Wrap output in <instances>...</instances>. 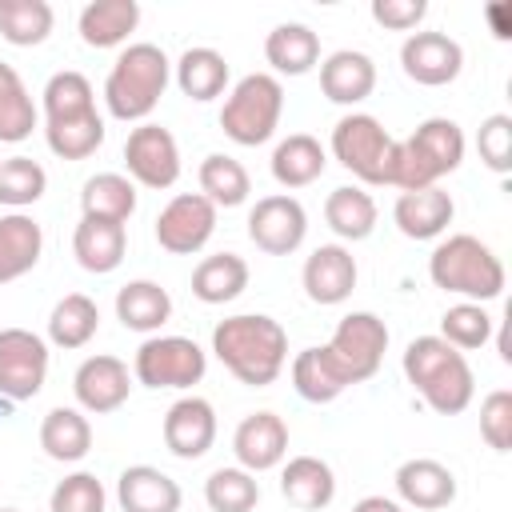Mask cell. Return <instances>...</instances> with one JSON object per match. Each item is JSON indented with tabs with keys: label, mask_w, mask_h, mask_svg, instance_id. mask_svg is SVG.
Wrapping results in <instances>:
<instances>
[{
	"label": "cell",
	"mask_w": 512,
	"mask_h": 512,
	"mask_svg": "<svg viewBox=\"0 0 512 512\" xmlns=\"http://www.w3.org/2000/svg\"><path fill=\"white\" fill-rule=\"evenodd\" d=\"M40 100H44V124H52V120H76V116L96 112V88L76 68L52 72L48 84H44V92H40Z\"/></svg>",
	"instance_id": "f35d334b"
},
{
	"label": "cell",
	"mask_w": 512,
	"mask_h": 512,
	"mask_svg": "<svg viewBox=\"0 0 512 512\" xmlns=\"http://www.w3.org/2000/svg\"><path fill=\"white\" fill-rule=\"evenodd\" d=\"M116 320L128 332H148L156 336L172 320V296L156 280H128L116 292Z\"/></svg>",
	"instance_id": "4dcf8cb0"
},
{
	"label": "cell",
	"mask_w": 512,
	"mask_h": 512,
	"mask_svg": "<svg viewBox=\"0 0 512 512\" xmlns=\"http://www.w3.org/2000/svg\"><path fill=\"white\" fill-rule=\"evenodd\" d=\"M508 16H512V8H508V4H488V20L496 24V36H500V40H508V36H512Z\"/></svg>",
	"instance_id": "f907efd6"
},
{
	"label": "cell",
	"mask_w": 512,
	"mask_h": 512,
	"mask_svg": "<svg viewBox=\"0 0 512 512\" xmlns=\"http://www.w3.org/2000/svg\"><path fill=\"white\" fill-rule=\"evenodd\" d=\"M48 192V172L32 156H8L0 160V204L12 212H24Z\"/></svg>",
	"instance_id": "b9f144b4"
},
{
	"label": "cell",
	"mask_w": 512,
	"mask_h": 512,
	"mask_svg": "<svg viewBox=\"0 0 512 512\" xmlns=\"http://www.w3.org/2000/svg\"><path fill=\"white\" fill-rule=\"evenodd\" d=\"M456 216V200L436 184V188H420V192H400L392 204V220L400 228V236L408 240H436L448 232Z\"/></svg>",
	"instance_id": "44dd1931"
},
{
	"label": "cell",
	"mask_w": 512,
	"mask_h": 512,
	"mask_svg": "<svg viewBox=\"0 0 512 512\" xmlns=\"http://www.w3.org/2000/svg\"><path fill=\"white\" fill-rule=\"evenodd\" d=\"M400 68L408 80H416L424 88H444L464 72V48L448 32L416 28L400 44Z\"/></svg>",
	"instance_id": "5bb4252c"
},
{
	"label": "cell",
	"mask_w": 512,
	"mask_h": 512,
	"mask_svg": "<svg viewBox=\"0 0 512 512\" xmlns=\"http://www.w3.org/2000/svg\"><path fill=\"white\" fill-rule=\"evenodd\" d=\"M292 388L308 404H332L336 396H344L348 380L340 376V368L332 364L324 344H316V348L296 352V360H292Z\"/></svg>",
	"instance_id": "8d00e7d4"
},
{
	"label": "cell",
	"mask_w": 512,
	"mask_h": 512,
	"mask_svg": "<svg viewBox=\"0 0 512 512\" xmlns=\"http://www.w3.org/2000/svg\"><path fill=\"white\" fill-rule=\"evenodd\" d=\"M232 456L252 476L280 468L288 456V424L276 412H248L232 432Z\"/></svg>",
	"instance_id": "ac0fdd59"
},
{
	"label": "cell",
	"mask_w": 512,
	"mask_h": 512,
	"mask_svg": "<svg viewBox=\"0 0 512 512\" xmlns=\"http://www.w3.org/2000/svg\"><path fill=\"white\" fill-rule=\"evenodd\" d=\"M40 124V112L32 104L28 84L12 64L0 60V144H20Z\"/></svg>",
	"instance_id": "74e56055"
},
{
	"label": "cell",
	"mask_w": 512,
	"mask_h": 512,
	"mask_svg": "<svg viewBox=\"0 0 512 512\" xmlns=\"http://www.w3.org/2000/svg\"><path fill=\"white\" fill-rule=\"evenodd\" d=\"M480 440L492 452H512V392L496 388L480 400Z\"/></svg>",
	"instance_id": "7dc6e473"
},
{
	"label": "cell",
	"mask_w": 512,
	"mask_h": 512,
	"mask_svg": "<svg viewBox=\"0 0 512 512\" xmlns=\"http://www.w3.org/2000/svg\"><path fill=\"white\" fill-rule=\"evenodd\" d=\"M332 156L364 184H392V160H396V140L388 128L368 116V112H348L332 124L328 140Z\"/></svg>",
	"instance_id": "52a82bcc"
},
{
	"label": "cell",
	"mask_w": 512,
	"mask_h": 512,
	"mask_svg": "<svg viewBox=\"0 0 512 512\" xmlns=\"http://www.w3.org/2000/svg\"><path fill=\"white\" fill-rule=\"evenodd\" d=\"M44 252V228L28 212L0 216V284H12L28 276L40 264Z\"/></svg>",
	"instance_id": "484cf974"
},
{
	"label": "cell",
	"mask_w": 512,
	"mask_h": 512,
	"mask_svg": "<svg viewBox=\"0 0 512 512\" xmlns=\"http://www.w3.org/2000/svg\"><path fill=\"white\" fill-rule=\"evenodd\" d=\"M464 128L448 116H428L416 124L412 136L396 140V160H392V188L400 192H420L436 188L448 172L464 164Z\"/></svg>",
	"instance_id": "277c9868"
},
{
	"label": "cell",
	"mask_w": 512,
	"mask_h": 512,
	"mask_svg": "<svg viewBox=\"0 0 512 512\" xmlns=\"http://www.w3.org/2000/svg\"><path fill=\"white\" fill-rule=\"evenodd\" d=\"M408 384L424 396V404L436 416H460L476 396V376L464 352H456L440 336H416L404 348L400 360Z\"/></svg>",
	"instance_id": "7a4b0ae2"
},
{
	"label": "cell",
	"mask_w": 512,
	"mask_h": 512,
	"mask_svg": "<svg viewBox=\"0 0 512 512\" xmlns=\"http://www.w3.org/2000/svg\"><path fill=\"white\" fill-rule=\"evenodd\" d=\"M392 484H396L400 504L420 508V512H436V508H448L456 500V476H452V468L440 464V460H432V456L404 460L396 468Z\"/></svg>",
	"instance_id": "d6986e66"
},
{
	"label": "cell",
	"mask_w": 512,
	"mask_h": 512,
	"mask_svg": "<svg viewBox=\"0 0 512 512\" xmlns=\"http://www.w3.org/2000/svg\"><path fill=\"white\" fill-rule=\"evenodd\" d=\"M216 360L248 388H268L288 364V332L264 312H236L212 328Z\"/></svg>",
	"instance_id": "6da1fadb"
},
{
	"label": "cell",
	"mask_w": 512,
	"mask_h": 512,
	"mask_svg": "<svg viewBox=\"0 0 512 512\" xmlns=\"http://www.w3.org/2000/svg\"><path fill=\"white\" fill-rule=\"evenodd\" d=\"M96 332H100V308H96L92 296L68 292V296H60V300L52 304V312H48V340H52L56 348L76 352V348H84Z\"/></svg>",
	"instance_id": "836d02e7"
},
{
	"label": "cell",
	"mask_w": 512,
	"mask_h": 512,
	"mask_svg": "<svg viewBox=\"0 0 512 512\" xmlns=\"http://www.w3.org/2000/svg\"><path fill=\"white\" fill-rule=\"evenodd\" d=\"M56 12L48 0H4L0 4V36L12 48H36L52 36Z\"/></svg>",
	"instance_id": "ab89813d"
},
{
	"label": "cell",
	"mask_w": 512,
	"mask_h": 512,
	"mask_svg": "<svg viewBox=\"0 0 512 512\" xmlns=\"http://www.w3.org/2000/svg\"><path fill=\"white\" fill-rule=\"evenodd\" d=\"M440 340H448L456 352H476L492 340V316L484 304H472V300H460L452 304L444 316H440Z\"/></svg>",
	"instance_id": "ee69618b"
},
{
	"label": "cell",
	"mask_w": 512,
	"mask_h": 512,
	"mask_svg": "<svg viewBox=\"0 0 512 512\" xmlns=\"http://www.w3.org/2000/svg\"><path fill=\"white\" fill-rule=\"evenodd\" d=\"M164 448L176 460H200L212 444H216V408L204 396H180L168 412H164Z\"/></svg>",
	"instance_id": "e0dca14e"
},
{
	"label": "cell",
	"mask_w": 512,
	"mask_h": 512,
	"mask_svg": "<svg viewBox=\"0 0 512 512\" xmlns=\"http://www.w3.org/2000/svg\"><path fill=\"white\" fill-rule=\"evenodd\" d=\"M72 396H76V408L88 412V416H108L116 408L128 404L132 396V372L120 356H108V352H96L88 360H80L76 376H72Z\"/></svg>",
	"instance_id": "9a60e30c"
},
{
	"label": "cell",
	"mask_w": 512,
	"mask_h": 512,
	"mask_svg": "<svg viewBox=\"0 0 512 512\" xmlns=\"http://www.w3.org/2000/svg\"><path fill=\"white\" fill-rule=\"evenodd\" d=\"M264 60L272 64L276 80L280 76H304L320 64V36L300 20H284L264 36Z\"/></svg>",
	"instance_id": "83f0119b"
},
{
	"label": "cell",
	"mask_w": 512,
	"mask_h": 512,
	"mask_svg": "<svg viewBox=\"0 0 512 512\" xmlns=\"http://www.w3.org/2000/svg\"><path fill=\"white\" fill-rule=\"evenodd\" d=\"M204 504L212 512H252L260 504V484L252 472H244L240 464L232 468H216L204 480Z\"/></svg>",
	"instance_id": "7bdbcfd3"
},
{
	"label": "cell",
	"mask_w": 512,
	"mask_h": 512,
	"mask_svg": "<svg viewBox=\"0 0 512 512\" xmlns=\"http://www.w3.org/2000/svg\"><path fill=\"white\" fill-rule=\"evenodd\" d=\"M368 12L388 32H416L420 20L428 16V0H372Z\"/></svg>",
	"instance_id": "c3c4849f"
},
{
	"label": "cell",
	"mask_w": 512,
	"mask_h": 512,
	"mask_svg": "<svg viewBox=\"0 0 512 512\" xmlns=\"http://www.w3.org/2000/svg\"><path fill=\"white\" fill-rule=\"evenodd\" d=\"M324 352L332 356V364L340 368V376L352 384H364L380 372L384 352H388V324L376 312H348L332 340L324 344Z\"/></svg>",
	"instance_id": "9c48e42d"
},
{
	"label": "cell",
	"mask_w": 512,
	"mask_h": 512,
	"mask_svg": "<svg viewBox=\"0 0 512 512\" xmlns=\"http://www.w3.org/2000/svg\"><path fill=\"white\" fill-rule=\"evenodd\" d=\"M216 204L212 200H204L200 192H176L164 208H160V216H156V244L164 248V252H172V256H192V252H200L208 240H212V232H216Z\"/></svg>",
	"instance_id": "4fadbf2b"
},
{
	"label": "cell",
	"mask_w": 512,
	"mask_h": 512,
	"mask_svg": "<svg viewBox=\"0 0 512 512\" xmlns=\"http://www.w3.org/2000/svg\"><path fill=\"white\" fill-rule=\"evenodd\" d=\"M140 24L136 0H92L76 16V32L88 48H120Z\"/></svg>",
	"instance_id": "4316f807"
},
{
	"label": "cell",
	"mask_w": 512,
	"mask_h": 512,
	"mask_svg": "<svg viewBox=\"0 0 512 512\" xmlns=\"http://www.w3.org/2000/svg\"><path fill=\"white\" fill-rule=\"evenodd\" d=\"M44 140H48V152L60 160H88L104 144V116L88 112L76 120H52L44 124Z\"/></svg>",
	"instance_id": "60d3db41"
},
{
	"label": "cell",
	"mask_w": 512,
	"mask_h": 512,
	"mask_svg": "<svg viewBox=\"0 0 512 512\" xmlns=\"http://www.w3.org/2000/svg\"><path fill=\"white\" fill-rule=\"evenodd\" d=\"M428 280L460 300H472V304H488L504 292L508 284V272L500 264V256L480 240V236H468V232H456L448 240H440L428 256Z\"/></svg>",
	"instance_id": "5b68a950"
},
{
	"label": "cell",
	"mask_w": 512,
	"mask_h": 512,
	"mask_svg": "<svg viewBox=\"0 0 512 512\" xmlns=\"http://www.w3.org/2000/svg\"><path fill=\"white\" fill-rule=\"evenodd\" d=\"M116 500L124 512H180L184 492L168 472L152 464H132L116 480Z\"/></svg>",
	"instance_id": "603a6c76"
},
{
	"label": "cell",
	"mask_w": 512,
	"mask_h": 512,
	"mask_svg": "<svg viewBox=\"0 0 512 512\" xmlns=\"http://www.w3.org/2000/svg\"><path fill=\"white\" fill-rule=\"evenodd\" d=\"M284 116V84L272 72H248L232 84L220 108V128L232 144L256 148L276 136Z\"/></svg>",
	"instance_id": "8992f818"
},
{
	"label": "cell",
	"mask_w": 512,
	"mask_h": 512,
	"mask_svg": "<svg viewBox=\"0 0 512 512\" xmlns=\"http://www.w3.org/2000/svg\"><path fill=\"white\" fill-rule=\"evenodd\" d=\"M104 508H108V492L96 480V472H68L64 480H56L48 496V512H104Z\"/></svg>",
	"instance_id": "f6af8a7d"
},
{
	"label": "cell",
	"mask_w": 512,
	"mask_h": 512,
	"mask_svg": "<svg viewBox=\"0 0 512 512\" xmlns=\"http://www.w3.org/2000/svg\"><path fill=\"white\" fill-rule=\"evenodd\" d=\"M352 512H404L400 500H388V496H364L352 504Z\"/></svg>",
	"instance_id": "681fc988"
},
{
	"label": "cell",
	"mask_w": 512,
	"mask_h": 512,
	"mask_svg": "<svg viewBox=\"0 0 512 512\" xmlns=\"http://www.w3.org/2000/svg\"><path fill=\"white\" fill-rule=\"evenodd\" d=\"M360 280V268H356V256L352 248L344 244H320L308 252L304 268H300V284H304V296L320 308H332V304H344L352 296Z\"/></svg>",
	"instance_id": "2e32d148"
},
{
	"label": "cell",
	"mask_w": 512,
	"mask_h": 512,
	"mask_svg": "<svg viewBox=\"0 0 512 512\" xmlns=\"http://www.w3.org/2000/svg\"><path fill=\"white\" fill-rule=\"evenodd\" d=\"M136 212V184L124 172H96L80 188V216L128 224Z\"/></svg>",
	"instance_id": "1f68e13d"
},
{
	"label": "cell",
	"mask_w": 512,
	"mask_h": 512,
	"mask_svg": "<svg viewBox=\"0 0 512 512\" xmlns=\"http://www.w3.org/2000/svg\"><path fill=\"white\" fill-rule=\"evenodd\" d=\"M248 288V264L236 252H212L192 268V296L200 304H228Z\"/></svg>",
	"instance_id": "d6a6232c"
},
{
	"label": "cell",
	"mask_w": 512,
	"mask_h": 512,
	"mask_svg": "<svg viewBox=\"0 0 512 512\" xmlns=\"http://www.w3.org/2000/svg\"><path fill=\"white\" fill-rule=\"evenodd\" d=\"M476 152H480L484 168H492L496 176H504L512 168V116L508 112H492L480 120Z\"/></svg>",
	"instance_id": "bcb514c9"
},
{
	"label": "cell",
	"mask_w": 512,
	"mask_h": 512,
	"mask_svg": "<svg viewBox=\"0 0 512 512\" xmlns=\"http://www.w3.org/2000/svg\"><path fill=\"white\" fill-rule=\"evenodd\" d=\"M204 372L208 352L192 336H148L132 360V376L144 388H192Z\"/></svg>",
	"instance_id": "ba28073f"
},
{
	"label": "cell",
	"mask_w": 512,
	"mask_h": 512,
	"mask_svg": "<svg viewBox=\"0 0 512 512\" xmlns=\"http://www.w3.org/2000/svg\"><path fill=\"white\" fill-rule=\"evenodd\" d=\"M124 252H128V228L116 224V220H92V216H80L76 232H72V256L84 272L92 276H108L124 264Z\"/></svg>",
	"instance_id": "7402d4cb"
},
{
	"label": "cell",
	"mask_w": 512,
	"mask_h": 512,
	"mask_svg": "<svg viewBox=\"0 0 512 512\" xmlns=\"http://www.w3.org/2000/svg\"><path fill=\"white\" fill-rule=\"evenodd\" d=\"M308 236V212L296 196L272 192L248 208V240L264 256H292Z\"/></svg>",
	"instance_id": "7c38bea8"
},
{
	"label": "cell",
	"mask_w": 512,
	"mask_h": 512,
	"mask_svg": "<svg viewBox=\"0 0 512 512\" xmlns=\"http://www.w3.org/2000/svg\"><path fill=\"white\" fill-rule=\"evenodd\" d=\"M196 180H200V196L212 200L216 208H240L248 200V192H252L248 168L228 152H208L200 160Z\"/></svg>",
	"instance_id": "d590c367"
},
{
	"label": "cell",
	"mask_w": 512,
	"mask_h": 512,
	"mask_svg": "<svg viewBox=\"0 0 512 512\" xmlns=\"http://www.w3.org/2000/svg\"><path fill=\"white\" fill-rule=\"evenodd\" d=\"M40 448L56 464H80L92 452V420L80 408H52L40 420Z\"/></svg>",
	"instance_id": "f546056e"
},
{
	"label": "cell",
	"mask_w": 512,
	"mask_h": 512,
	"mask_svg": "<svg viewBox=\"0 0 512 512\" xmlns=\"http://www.w3.org/2000/svg\"><path fill=\"white\" fill-rule=\"evenodd\" d=\"M376 88V64L360 48H336L332 56L320 60V92L332 104H360Z\"/></svg>",
	"instance_id": "ffe728a7"
},
{
	"label": "cell",
	"mask_w": 512,
	"mask_h": 512,
	"mask_svg": "<svg viewBox=\"0 0 512 512\" xmlns=\"http://www.w3.org/2000/svg\"><path fill=\"white\" fill-rule=\"evenodd\" d=\"M48 380V340L32 328H0V396L32 400Z\"/></svg>",
	"instance_id": "8fae6325"
},
{
	"label": "cell",
	"mask_w": 512,
	"mask_h": 512,
	"mask_svg": "<svg viewBox=\"0 0 512 512\" xmlns=\"http://www.w3.org/2000/svg\"><path fill=\"white\" fill-rule=\"evenodd\" d=\"M124 168H128V180L140 184V188H172L180 180V144L176 136L164 128V124H136L124 140Z\"/></svg>",
	"instance_id": "30bf717a"
},
{
	"label": "cell",
	"mask_w": 512,
	"mask_h": 512,
	"mask_svg": "<svg viewBox=\"0 0 512 512\" xmlns=\"http://www.w3.org/2000/svg\"><path fill=\"white\" fill-rule=\"evenodd\" d=\"M172 80L188 100L208 104V100L224 96V88H228V60H224V52H216L208 44L184 48L180 60L172 64Z\"/></svg>",
	"instance_id": "f1b7e54d"
},
{
	"label": "cell",
	"mask_w": 512,
	"mask_h": 512,
	"mask_svg": "<svg viewBox=\"0 0 512 512\" xmlns=\"http://www.w3.org/2000/svg\"><path fill=\"white\" fill-rule=\"evenodd\" d=\"M280 496L300 512H320L336 500V472L320 456H292L280 468Z\"/></svg>",
	"instance_id": "cb8c5ba5"
},
{
	"label": "cell",
	"mask_w": 512,
	"mask_h": 512,
	"mask_svg": "<svg viewBox=\"0 0 512 512\" xmlns=\"http://www.w3.org/2000/svg\"><path fill=\"white\" fill-rule=\"evenodd\" d=\"M0 512H20V508H0Z\"/></svg>",
	"instance_id": "816d5d0a"
},
{
	"label": "cell",
	"mask_w": 512,
	"mask_h": 512,
	"mask_svg": "<svg viewBox=\"0 0 512 512\" xmlns=\"http://www.w3.org/2000/svg\"><path fill=\"white\" fill-rule=\"evenodd\" d=\"M324 220H328V228H332L340 240H348V244L368 240L372 228H376V200H372L364 188H356V184H340V188H332L328 200H324Z\"/></svg>",
	"instance_id": "e575fe53"
},
{
	"label": "cell",
	"mask_w": 512,
	"mask_h": 512,
	"mask_svg": "<svg viewBox=\"0 0 512 512\" xmlns=\"http://www.w3.org/2000/svg\"><path fill=\"white\" fill-rule=\"evenodd\" d=\"M168 80H172V60H168V52L160 44H152V40L128 44L116 56V64L108 68V76H104V108H108V116H116L124 124H144L156 112Z\"/></svg>",
	"instance_id": "3957f363"
},
{
	"label": "cell",
	"mask_w": 512,
	"mask_h": 512,
	"mask_svg": "<svg viewBox=\"0 0 512 512\" xmlns=\"http://www.w3.org/2000/svg\"><path fill=\"white\" fill-rule=\"evenodd\" d=\"M268 168H272V180H276L280 188H288V192H292V188H308V184H316V180L324 176L328 152H324V144H320L316 136L292 132V136H284V140L272 148Z\"/></svg>",
	"instance_id": "d4e9b609"
}]
</instances>
